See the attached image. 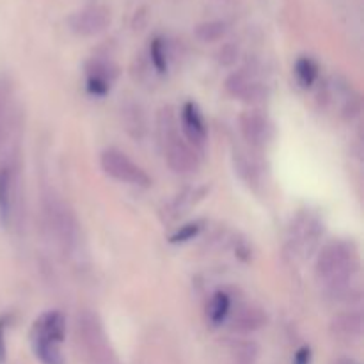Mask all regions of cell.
<instances>
[{
	"label": "cell",
	"instance_id": "8992f818",
	"mask_svg": "<svg viewBox=\"0 0 364 364\" xmlns=\"http://www.w3.org/2000/svg\"><path fill=\"white\" fill-rule=\"evenodd\" d=\"M45 215L46 226L55 237L57 244L63 247V251H71L77 242V220L71 210L59 199L48 198L45 203Z\"/></svg>",
	"mask_w": 364,
	"mask_h": 364
},
{
	"label": "cell",
	"instance_id": "5bb4252c",
	"mask_svg": "<svg viewBox=\"0 0 364 364\" xmlns=\"http://www.w3.org/2000/svg\"><path fill=\"white\" fill-rule=\"evenodd\" d=\"M297 244L301 245L302 249H308V251H311L313 245L316 244V240H318L320 237V223L316 219H313V217H302V219H299V224H297Z\"/></svg>",
	"mask_w": 364,
	"mask_h": 364
},
{
	"label": "cell",
	"instance_id": "8fae6325",
	"mask_svg": "<svg viewBox=\"0 0 364 364\" xmlns=\"http://www.w3.org/2000/svg\"><path fill=\"white\" fill-rule=\"evenodd\" d=\"M116 78V70L103 60H92L87 68V89L91 95L103 96L109 92Z\"/></svg>",
	"mask_w": 364,
	"mask_h": 364
},
{
	"label": "cell",
	"instance_id": "7a4b0ae2",
	"mask_svg": "<svg viewBox=\"0 0 364 364\" xmlns=\"http://www.w3.org/2000/svg\"><path fill=\"white\" fill-rule=\"evenodd\" d=\"M21 139L20 105L14 96L13 84L7 77H0V166L16 167Z\"/></svg>",
	"mask_w": 364,
	"mask_h": 364
},
{
	"label": "cell",
	"instance_id": "7c38bea8",
	"mask_svg": "<svg viewBox=\"0 0 364 364\" xmlns=\"http://www.w3.org/2000/svg\"><path fill=\"white\" fill-rule=\"evenodd\" d=\"M226 89L235 98H242L245 102H259L265 96V91H263L262 85L252 82L244 73L231 75L226 80Z\"/></svg>",
	"mask_w": 364,
	"mask_h": 364
},
{
	"label": "cell",
	"instance_id": "2e32d148",
	"mask_svg": "<svg viewBox=\"0 0 364 364\" xmlns=\"http://www.w3.org/2000/svg\"><path fill=\"white\" fill-rule=\"evenodd\" d=\"M228 32V25L226 21L223 20H212V21H205V23H199L196 27V38L203 43H213L219 41L226 36Z\"/></svg>",
	"mask_w": 364,
	"mask_h": 364
},
{
	"label": "cell",
	"instance_id": "9a60e30c",
	"mask_svg": "<svg viewBox=\"0 0 364 364\" xmlns=\"http://www.w3.org/2000/svg\"><path fill=\"white\" fill-rule=\"evenodd\" d=\"M265 322V315H263L259 309L251 308V306H245V308H240L235 315V327L242 331H255L259 329Z\"/></svg>",
	"mask_w": 364,
	"mask_h": 364
},
{
	"label": "cell",
	"instance_id": "3957f363",
	"mask_svg": "<svg viewBox=\"0 0 364 364\" xmlns=\"http://www.w3.org/2000/svg\"><path fill=\"white\" fill-rule=\"evenodd\" d=\"M66 336V320L59 311H46L32 326L31 341L36 358L43 364H63L60 343Z\"/></svg>",
	"mask_w": 364,
	"mask_h": 364
},
{
	"label": "cell",
	"instance_id": "ba28073f",
	"mask_svg": "<svg viewBox=\"0 0 364 364\" xmlns=\"http://www.w3.org/2000/svg\"><path fill=\"white\" fill-rule=\"evenodd\" d=\"M16 203V167L2 164L0 166V224L9 228L14 215Z\"/></svg>",
	"mask_w": 364,
	"mask_h": 364
},
{
	"label": "cell",
	"instance_id": "7402d4cb",
	"mask_svg": "<svg viewBox=\"0 0 364 364\" xmlns=\"http://www.w3.org/2000/svg\"><path fill=\"white\" fill-rule=\"evenodd\" d=\"M309 363H311V350H309V347H302L301 350L295 354L294 364H309Z\"/></svg>",
	"mask_w": 364,
	"mask_h": 364
},
{
	"label": "cell",
	"instance_id": "4fadbf2b",
	"mask_svg": "<svg viewBox=\"0 0 364 364\" xmlns=\"http://www.w3.org/2000/svg\"><path fill=\"white\" fill-rule=\"evenodd\" d=\"M333 333L340 338L359 336L363 331V316L359 313H343L333 320Z\"/></svg>",
	"mask_w": 364,
	"mask_h": 364
},
{
	"label": "cell",
	"instance_id": "5b68a950",
	"mask_svg": "<svg viewBox=\"0 0 364 364\" xmlns=\"http://www.w3.org/2000/svg\"><path fill=\"white\" fill-rule=\"evenodd\" d=\"M100 166H102L103 173L110 176L112 180L121 181V183L135 185V187H149L151 185V178L148 176L141 166L128 159L123 151L119 149H105L100 156Z\"/></svg>",
	"mask_w": 364,
	"mask_h": 364
},
{
	"label": "cell",
	"instance_id": "e0dca14e",
	"mask_svg": "<svg viewBox=\"0 0 364 364\" xmlns=\"http://www.w3.org/2000/svg\"><path fill=\"white\" fill-rule=\"evenodd\" d=\"M230 309H231V299L230 295L224 294V291H217L215 295L212 297V302L208 306V316H210V322L213 326H219L226 320V316L230 315Z\"/></svg>",
	"mask_w": 364,
	"mask_h": 364
},
{
	"label": "cell",
	"instance_id": "44dd1931",
	"mask_svg": "<svg viewBox=\"0 0 364 364\" xmlns=\"http://www.w3.org/2000/svg\"><path fill=\"white\" fill-rule=\"evenodd\" d=\"M6 318H0V364L6 363L7 358V347H6Z\"/></svg>",
	"mask_w": 364,
	"mask_h": 364
},
{
	"label": "cell",
	"instance_id": "52a82bcc",
	"mask_svg": "<svg viewBox=\"0 0 364 364\" xmlns=\"http://www.w3.org/2000/svg\"><path fill=\"white\" fill-rule=\"evenodd\" d=\"M70 28L77 36H84V38H91V36H98L105 31L110 25V13L105 7H87L73 16H70Z\"/></svg>",
	"mask_w": 364,
	"mask_h": 364
},
{
	"label": "cell",
	"instance_id": "277c9868",
	"mask_svg": "<svg viewBox=\"0 0 364 364\" xmlns=\"http://www.w3.org/2000/svg\"><path fill=\"white\" fill-rule=\"evenodd\" d=\"M160 130H162L164 149L171 169L180 174H188L198 169L196 149L178 134L176 119L169 109L162 110L160 114Z\"/></svg>",
	"mask_w": 364,
	"mask_h": 364
},
{
	"label": "cell",
	"instance_id": "ffe728a7",
	"mask_svg": "<svg viewBox=\"0 0 364 364\" xmlns=\"http://www.w3.org/2000/svg\"><path fill=\"white\" fill-rule=\"evenodd\" d=\"M201 231V224L199 223H188L185 226H181L176 233L171 237V244H185L188 240H194L196 237Z\"/></svg>",
	"mask_w": 364,
	"mask_h": 364
},
{
	"label": "cell",
	"instance_id": "d6986e66",
	"mask_svg": "<svg viewBox=\"0 0 364 364\" xmlns=\"http://www.w3.org/2000/svg\"><path fill=\"white\" fill-rule=\"evenodd\" d=\"M149 53H151L153 66L156 68V71L164 73L167 71V55H166V46H164L162 39H153L151 46H149Z\"/></svg>",
	"mask_w": 364,
	"mask_h": 364
},
{
	"label": "cell",
	"instance_id": "30bf717a",
	"mask_svg": "<svg viewBox=\"0 0 364 364\" xmlns=\"http://www.w3.org/2000/svg\"><path fill=\"white\" fill-rule=\"evenodd\" d=\"M181 127H183V134L191 144L199 146L201 148L206 141V127L205 119H203L201 112H199L198 105L192 102L185 103L181 109Z\"/></svg>",
	"mask_w": 364,
	"mask_h": 364
},
{
	"label": "cell",
	"instance_id": "9c48e42d",
	"mask_svg": "<svg viewBox=\"0 0 364 364\" xmlns=\"http://www.w3.org/2000/svg\"><path fill=\"white\" fill-rule=\"evenodd\" d=\"M240 130L251 146H265L272 137L270 123L258 112H245L240 116Z\"/></svg>",
	"mask_w": 364,
	"mask_h": 364
},
{
	"label": "cell",
	"instance_id": "6da1fadb",
	"mask_svg": "<svg viewBox=\"0 0 364 364\" xmlns=\"http://www.w3.org/2000/svg\"><path fill=\"white\" fill-rule=\"evenodd\" d=\"M359 269L358 251L348 242H333L320 251L316 258V279L329 288L340 291L347 288Z\"/></svg>",
	"mask_w": 364,
	"mask_h": 364
},
{
	"label": "cell",
	"instance_id": "ac0fdd59",
	"mask_svg": "<svg viewBox=\"0 0 364 364\" xmlns=\"http://www.w3.org/2000/svg\"><path fill=\"white\" fill-rule=\"evenodd\" d=\"M295 73H297L299 82L304 87H311L315 84L316 77H318V64L313 59H309V57H301L295 63Z\"/></svg>",
	"mask_w": 364,
	"mask_h": 364
}]
</instances>
